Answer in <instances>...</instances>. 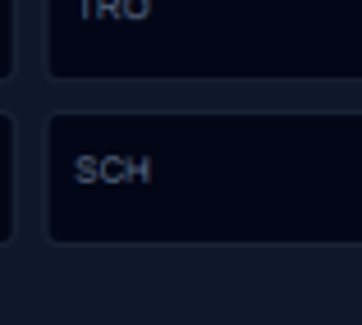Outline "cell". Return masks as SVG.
I'll use <instances>...</instances> for the list:
<instances>
[{
  "mask_svg": "<svg viewBox=\"0 0 362 325\" xmlns=\"http://www.w3.org/2000/svg\"><path fill=\"white\" fill-rule=\"evenodd\" d=\"M97 179H106V184H119V179H133V160H124V156L97 160Z\"/></svg>",
  "mask_w": 362,
  "mask_h": 325,
  "instance_id": "6da1fadb",
  "label": "cell"
},
{
  "mask_svg": "<svg viewBox=\"0 0 362 325\" xmlns=\"http://www.w3.org/2000/svg\"><path fill=\"white\" fill-rule=\"evenodd\" d=\"M74 175H78L83 184H92V179H97V160H92V156H83V160H78V170H74Z\"/></svg>",
  "mask_w": 362,
  "mask_h": 325,
  "instance_id": "7a4b0ae2",
  "label": "cell"
},
{
  "mask_svg": "<svg viewBox=\"0 0 362 325\" xmlns=\"http://www.w3.org/2000/svg\"><path fill=\"white\" fill-rule=\"evenodd\" d=\"M124 9L129 14H147V0H124Z\"/></svg>",
  "mask_w": 362,
  "mask_h": 325,
  "instance_id": "3957f363",
  "label": "cell"
}]
</instances>
